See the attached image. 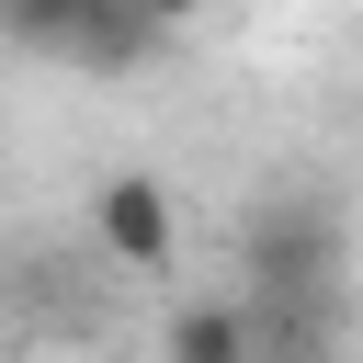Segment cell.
Wrapping results in <instances>:
<instances>
[{"mask_svg": "<svg viewBox=\"0 0 363 363\" xmlns=\"http://www.w3.org/2000/svg\"><path fill=\"white\" fill-rule=\"evenodd\" d=\"M136 11H147L159 34H182V23H193V11H216V0H136Z\"/></svg>", "mask_w": 363, "mask_h": 363, "instance_id": "obj_5", "label": "cell"}, {"mask_svg": "<svg viewBox=\"0 0 363 363\" xmlns=\"http://www.w3.org/2000/svg\"><path fill=\"white\" fill-rule=\"evenodd\" d=\"M91 238H102L125 272H170V261H182L170 182H147V170H102V182H91Z\"/></svg>", "mask_w": 363, "mask_h": 363, "instance_id": "obj_3", "label": "cell"}, {"mask_svg": "<svg viewBox=\"0 0 363 363\" xmlns=\"http://www.w3.org/2000/svg\"><path fill=\"white\" fill-rule=\"evenodd\" d=\"M159 363H250V306H238V295H193V306H170Z\"/></svg>", "mask_w": 363, "mask_h": 363, "instance_id": "obj_4", "label": "cell"}, {"mask_svg": "<svg viewBox=\"0 0 363 363\" xmlns=\"http://www.w3.org/2000/svg\"><path fill=\"white\" fill-rule=\"evenodd\" d=\"M0 34L34 45V57H68V68H91V79H125V68L159 45V23H147L136 0H0Z\"/></svg>", "mask_w": 363, "mask_h": 363, "instance_id": "obj_1", "label": "cell"}, {"mask_svg": "<svg viewBox=\"0 0 363 363\" xmlns=\"http://www.w3.org/2000/svg\"><path fill=\"white\" fill-rule=\"evenodd\" d=\"M340 250H352L340 216L284 193V204L250 216V295H340Z\"/></svg>", "mask_w": 363, "mask_h": 363, "instance_id": "obj_2", "label": "cell"}]
</instances>
